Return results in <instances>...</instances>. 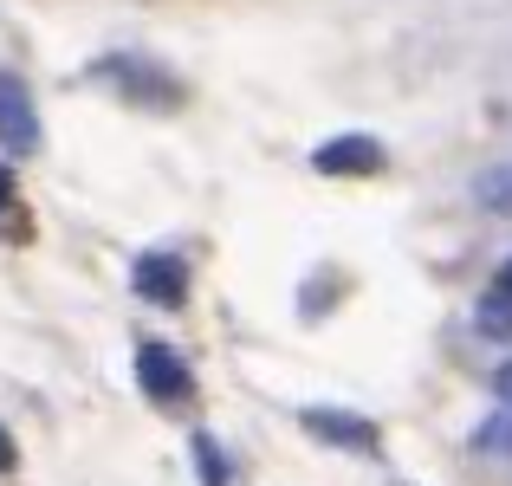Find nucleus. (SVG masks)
<instances>
[{"instance_id":"obj_7","label":"nucleus","mask_w":512,"mask_h":486,"mask_svg":"<svg viewBox=\"0 0 512 486\" xmlns=\"http://www.w3.org/2000/svg\"><path fill=\"white\" fill-rule=\"evenodd\" d=\"M474 201L487 214H512V162H493V169L474 175Z\"/></svg>"},{"instance_id":"obj_6","label":"nucleus","mask_w":512,"mask_h":486,"mask_svg":"<svg viewBox=\"0 0 512 486\" xmlns=\"http://www.w3.org/2000/svg\"><path fill=\"white\" fill-rule=\"evenodd\" d=\"M299 422L312 428L318 441H331V448H363V454L376 448V428L363 422V415H350V409H299Z\"/></svg>"},{"instance_id":"obj_13","label":"nucleus","mask_w":512,"mask_h":486,"mask_svg":"<svg viewBox=\"0 0 512 486\" xmlns=\"http://www.w3.org/2000/svg\"><path fill=\"white\" fill-rule=\"evenodd\" d=\"M13 467H20V448H13V435L0 428V474H13Z\"/></svg>"},{"instance_id":"obj_8","label":"nucleus","mask_w":512,"mask_h":486,"mask_svg":"<svg viewBox=\"0 0 512 486\" xmlns=\"http://www.w3.org/2000/svg\"><path fill=\"white\" fill-rule=\"evenodd\" d=\"M474 324H480V331H487V337H512V299H506L500 286H493L487 299H480V312H474Z\"/></svg>"},{"instance_id":"obj_5","label":"nucleus","mask_w":512,"mask_h":486,"mask_svg":"<svg viewBox=\"0 0 512 486\" xmlns=\"http://www.w3.org/2000/svg\"><path fill=\"white\" fill-rule=\"evenodd\" d=\"M383 162H389V150L376 137H363V130H357V137H325L312 150L318 175H383Z\"/></svg>"},{"instance_id":"obj_2","label":"nucleus","mask_w":512,"mask_h":486,"mask_svg":"<svg viewBox=\"0 0 512 486\" xmlns=\"http://www.w3.org/2000/svg\"><path fill=\"white\" fill-rule=\"evenodd\" d=\"M137 389L150 402H163V409H182V402L195 396V370H188L182 350H169V344H137Z\"/></svg>"},{"instance_id":"obj_14","label":"nucleus","mask_w":512,"mask_h":486,"mask_svg":"<svg viewBox=\"0 0 512 486\" xmlns=\"http://www.w3.org/2000/svg\"><path fill=\"white\" fill-rule=\"evenodd\" d=\"M493 286H500V292H506V299H512V260L500 266V279H493Z\"/></svg>"},{"instance_id":"obj_11","label":"nucleus","mask_w":512,"mask_h":486,"mask_svg":"<svg viewBox=\"0 0 512 486\" xmlns=\"http://www.w3.org/2000/svg\"><path fill=\"white\" fill-rule=\"evenodd\" d=\"M13 214H20V182H13V169L0 162V227H13Z\"/></svg>"},{"instance_id":"obj_10","label":"nucleus","mask_w":512,"mask_h":486,"mask_svg":"<svg viewBox=\"0 0 512 486\" xmlns=\"http://www.w3.org/2000/svg\"><path fill=\"white\" fill-rule=\"evenodd\" d=\"M474 448H480V454H500V448H512V415H500V422H487V428H480V435H474Z\"/></svg>"},{"instance_id":"obj_4","label":"nucleus","mask_w":512,"mask_h":486,"mask_svg":"<svg viewBox=\"0 0 512 486\" xmlns=\"http://www.w3.org/2000/svg\"><path fill=\"white\" fill-rule=\"evenodd\" d=\"M130 286H137V299L169 305V312H175V305L188 299V260H175V253H137Z\"/></svg>"},{"instance_id":"obj_12","label":"nucleus","mask_w":512,"mask_h":486,"mask_svg":"<svg viewBox=\"0 0 512 486\" xmlns=\"http://www.w3.org/2000/svg\"><path fill=\"white\" fill-rule=\"evenodd\" d=\"M493 396H500V402H506V409H512V357L500 363V370H493Z\"/></svg>"},{"instance_id":"obj_1","label":"nucleus","mask_w":512,"mask_h":486,"mask_svg":"<svg viewBox=\"0 0 512 486\" xmlns=\"http://www.w3.org/2000/svg\"><path fill=\"white\" fill-rule=\"evenodd\" d=\"M91 85H111L124 104H143V111H182V78L169 72V65L143 59V52H104V59H91Z\"/></svg>"},{"instance_id":"obj_3","label":"nucleus","mask_w":512,"mask_h":486,"mask_svg":"<svg viewBox=\"0 0 512 486\" xmlns=\"http://www.w3.org/2000/svg\"><path fill=\"white\" fill-rule=\"evenodd\" d=\"M0 150L7 156H33L39 150L33 91H26V78H13V72H0Z\"/></svg>"},{"instance_id":"obj_9","label":"nucleus","mask_w":512,"mask_h":486,"mask_svg":"<svg viewBox=\"0 0 512 486\" xmlns=\"http://www.w3.org/2000/svg\"><path fill=\"white\" fill-rule=\"evenodd\" d=\"M195 467H201V486H227L234 474H227V454L214 435H195Z\"/></svg>"}]
</instances>
